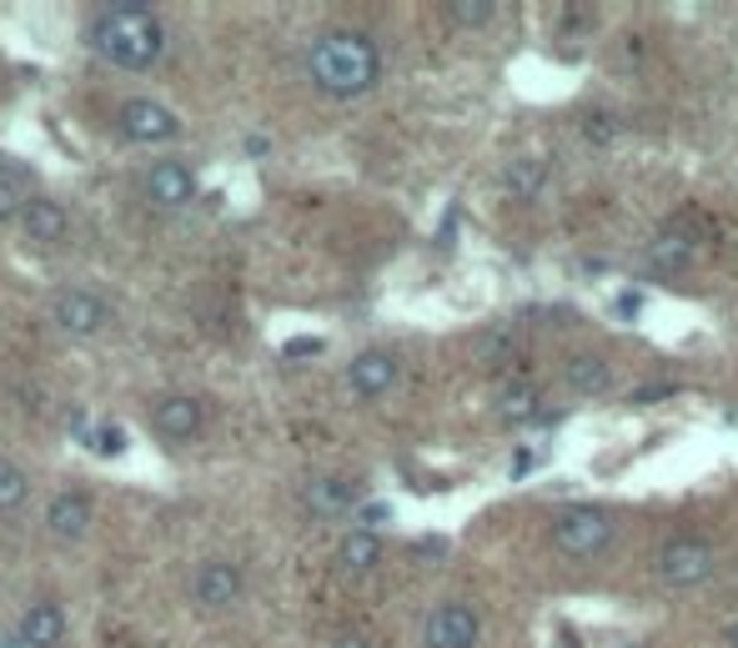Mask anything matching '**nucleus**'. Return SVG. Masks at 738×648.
Wrapping results in <instances>:
<instances>
[{"instance_id":"nucleus-28","label":"nucleus","mask_w":738,"mask_h":648,"mask_svg":"<svg viewBox=\"0 0 738 648\" xmlns=\"http://www.w3.org/2000/svg\"><path fill=\"white\" fill-rule=\"evenodd\" d=\"M728 644L738 648V618H734V624H728Z\"/></svg>"},{"instance_id":"nucleus-12","label":"nucleus","mask_w":738,"mask_h":648,"mask_svg":"<svg viewBox=\"0 0 738 648\" xmlns=\"http://www.w3.org/2000/svg\"><path fill=\"white\" fill-rule=\"evenodd\" d=\"M45 527H51L55 539L76 543L91 527V498L86 493H55L51 508H45Z\"/></svg>"},{"instance_id":"nucleus-25","label":"nucleus","mask_w":738,"mask_h":648,"mask_svg":"<svg viewBox=\"0 0 738 648\" xmlns=\"http://www.w3.org/2000/svg\"><path fill=\"white\" fill-rule=\"evenodd\" d=\"M101 448H106V452H121V448H126V432L106 428V432H101Z\"/></svg>"},{"instance_id":"nucleus-3","label":"nucleus","mask_w":738,"mask_h":648,"mask_svg":"<svg viewBox=\"0 0 738 648\" xmlns=\"http://www.w3.org/2000/svg\"><path fill=\"white\" fill-rule=\"evenodd\" d=\"M613 543V518L603 508H568L553 523V548L568 558H597Z\"/></svg>"},{"instance_id":"nucleus-2","label":"nucleus","mask_w":738,"mask_h":648,"mask_svg":"<svg viewBox=\"0 0 738 648\" xmlns=\"http://www.w3.org/2000/svg\"><path fill=\"white\" fill-rule=\"evenodd\" d=\"M306 71H312L316 91H326V96H337V101H352V96H367V91L377 86L382 55L362 31H326L322 41L312 45V55H306Z\"/></svg>"},{"instance_id":"nucleus-18","label":"nucleus","mask_w":738,"mask_h":648,"mask_svg":"<svg viewBox=\"0 0 738 648\" xmlns=\"http://www.w3.org/2000/svg\"><path fill=\"white\" fill-rule=\"evenodd\" d=\"M382 558V539L372 533V527H357V533H347V539L337 543V568L342 573H367L377 568Z\"/></svg>"},{"instance_id":"nucleus-22","label":"nucleus","mask_w":738,"mask_h":648,"mask_svg":"<svg viewBox=\"0 0 738 648\" xmlns=\"http://www.w3.org/2000/svg\"><path fill=\"white\" fill-rule=\"evenodd\" d=\"M508 187L518 191V197H538V191H543V166L518 161V166H512V176H508Z\"/></svg>"},{"instance_id":"nucleus-15","label":"nucleus","mask_w":738,"mask_h":648,"mask_svg":"<svg viewBox=\"0 0 738 648\" xmlns=\"http://www.w3.org/2000/svg\"><path fill=\"white\" fill-rule=\"evenodd\" d=\"M643 266H648L653 276H678V272H688V266H694V242H688L684 231H663L658 242L648 247Z\"/></svg>"},{"instance_id":"nucleus-19","label":"nucleus","mask_w":738,"mask_h":648,"mask_svg":"<svg viewBox=\"0 0 738 648\" xmlns=\"http://www.w3.org/2000/svg\"><path fill=\"white\" fill-rule=\"evenodd\" d=\"M498 418L502 422H532V412H538V387L532 383H512L498 393Z\"/></svg>"},{"instance_id":"nucleus-7","label":"nucleus","mask_w":738,"mask_h":648,"mask_svg":"<svg viewBox=\"0 0 738 648\" xmlns=\"http://www.w3.org/2000/svg\"><path fill=\"white\" fill-rule=\"evenodd\" d=\"M191 594L201 608H231L241 598V568L237 563H207L191 578Z\"/></svg>"},{"instance_id":"nucleus-8","label":"nucleus","mask_w":738,"mask_h":648,"mask_svg":"<svg viewBox=\"0 0 738 648\" xmlns=\"http://www.w3.org/2000/svg\"><path fill=\"white\" fill-rule=\"evenodd\" d=\"M146 197L156 201V207H186V201L196 197V176L186 161H162L146 171Z\"/></svg>"},{"instance_id":"nucleus-1","label":"nucleus","mask_w":738,"mask_h":648,"mask_svg":"<svg viewBox=\"0 0 738 648\" xmlns=\"http://www.w3.org/2000/svg\"><path fill=\"white\" fill-rule=\"evenodd\" d=\"M91 45H96L101 61H111L116 71H152L162 61V15L142 0H116V6H101L96 21H91Z\"/></svg>"},{"instance_id":"nucleus-6","label":"nucleus","mask_w":738,"mask_h":648,"mask_svg":"<svg viewBox=\"0 0 738 648\" xmlns=\"http://www.w3.org/2000/svg\"><path fill=\"white\" fill-rule=\"evenodd\" d=\"M121 132H126L131 142H171V136H181V122H176L162 101L136 96L121 106Z\"/></svg>"},{"instance_id":"nucleus-16","label":"nucleus","mask_w":738,"mask_h":648,"mask_svg":"<svg viewBox=\"0 0 738 648\" xmlns=\"http://www.w3.org/2000/svg\"><path fill=\"white\" fill-rule=\"evenodd\" d=\"M65 634V614L61 604H35L31 614L21 618V644L25 648H55Z\"/></svg>"},{"instance_id":"nucleus-20","label":"nucleus","mask_w":738,"mask_h":648,"mask_svg":"<svg viewBox=\"0 0 738 648\" xmlns=\"http://www.w3.org/2000/svg\"><path fill=\"white\" fill-rule=\"evenodd\" d=\"M31 498V483L15 462H0V513H15V508Z\"/></svg>"},{"instance_id":"nucleus-23","label":"nucleus","mask_w":738,"mask_h":648,"mask_svg":"<svg viewBox=\"0 0 738 648\" xmlns=\"http://www.w3.org/2000/svg\"><path fill=\"white\" fill-rule=\"evenodd\" d=\"M21 211H25V197H21V187H15L11 176H0V221L21 217Z\"/></svg>"},{"instance_id":"nucleus-13","label":"nucleus","mask_w":738,"mask_h":648,"mask_svg":"<svg viewBox=\"0 0 738 648\" xmlns=\"http://www.w3.org/2000/svg\"><path fill=\"white\" fill-rule=\"evenodd\" d=\"M21 227H25V237H31V242H61L65 231H71V217H65L61 201L31 197V201H25V211H21Z\"/></svg>"},{"instance_id":"nucleus-27","label":"nucleus","mask_w":738,"mask_h":648,"mask_svg":"<svg viewBox=\"0 0 738 648\" xmlns=\"http://www.w3.org/2000/svg\"><path fill=\"white\" fill-rule=\"evenodd\" d=\"M332 648H372V644H367V638H357V634H342Z\"/></svg>"},{"instance_id":"nucleus-26","label":"nucleus","mask_w":738,"mask_h":648,"mask_svg":"<svg viewBox=\"0 0 738 648\" xmlns=\"http://www.w3.org/2000/svg\"><path fill=\"white\" fill-rule=\"evenodd\" d=\"M532 462H538V458H532V448H518V462H512V478H522V473L532 468Z\"/></svg>"},{"instance_id":"nucleus-14","label":"nucleus","mask_w":738,"mask_h":648,"mask_svg":"<svg viewBox=\"0 0 738 648\" xmlns=\"http://www.w3.org/2000/svg\"><path fill=\"white\" fill-rule=\"evenodd\" d=\"M563 383L573 387L578 397H597L613 387V367H609V357H597V352H578V357H568Z\"/></svg>"},{"instance_id":"nucleus-21","label":"nucleus","mask_w":738,"mask_h":648,"mask_svg":"<svg viewBox=\"0 0 738 648\" xmlns=\"http://www.w3.org/2000/svg\"><path fill=\"white\" fill-rule=\"evenodd\" d=\"M447 15H453L457 25H488L492 15H498V6H492V0H453Z\"/></svg>"},{"instance_id":"nucleus-17","label":"nucleus","mask_w":738,"mask_h":648,"mask_svg":"<svg viewBox=\"0 0 738 648\" xmlns=\"http://www.w3.org/2000/svg\"><path fill=\"white\" fill-rule=\"evenodd\" d=\"M306 508H312L316 518H337V513H352V508H357V493H352V483H342V478H312V483H306Z\"/></svg>"},{"instance_id":"nucleus-29","label":"nucleus","mask_w":738,"mask_h":648,"mask_svg":"<svg viewBox=\"0 0 738 648\" xmlns=\"http://www.w3.org/2000/svg\"><path fill=\"white\" fill-rule=\"evenodd\" d=\"M563 648H578V644H563Z\"/></svg>"},{"instance_id":"nucleus-9","label":"nucleus","mask_w":738,"mask_h":648,"mask_svg":"<svg viewBox=\"0 0 738 648\" xmlns=\"http://www.w3.org/2000/svg\"><path fill=\"white\" fill-rule=\"evenodd\" d=\"M55 327L71 332V337H91V332L106 327V307L91 292H61L55 297Z\"/></svg>"},{"instance_id":"nucleus-4","label":"nucleus","mask_w":738,"mask_h":648,"mask_svg":"<svg viewBox=\"0 0 738 648\" xmlns=\"http://www.w3.org/2000/svg\"><path fill=\"white\" fill-rule=\"evenodd\" d=\"M658 573L668 588H698V583L714 573V548H708L704 539H694V533H678V539L663 543Z\"/></svg>"},{"instance_id":"nucleus-10","label":"nucleus","mask_w":738,"mask_h":648,"mask_svg":"<svg viewBox=\"0 0 738 648\" xmlns=\"http://www.w3.org/2000/svg\"><path fill=\"white\" fill-rule=\"evenodd\" d=\"M392 383H397V363H392L387 352H362V357H352L347 387L357 397H382V393H392Z\"/></svg>"},{"instance_id":"nucleus-11","label":"nucleus","mask_w":738,"mask_h":648,"mask_svg":"<svg viewBox=\"0 0 738 648\" xmlns=\"http://www.w3.org/2000/svg\"><path fill=\"white\" fill-rule=\"evenodd\" d=\"M152 418H156V428H162V438L186 442V438H196V432H201V403H196V397L171 393V397H162V403H156Z\"/></svg>"},{"instance_id":"nucleus-24","label":"nucleus","mask_w":738,"mask_h":648,"mask_svg":"<svg viewBox=\"0 0 738 648\" xmlns=\"http://www.w3.org/2000/svg\"><path fill=\"white\" fill-rule=\"evenodd\" d=\"M508 347H512L508 337H492V342H482V347H478V363H502V357H508Z\"/></svg>"},{"instance_id":"nucleus-5","label":"nucleus","mask_w":738,"mask_h":648,"mask_svg":"<svg viewBox=\"0 0 738 648\" xmlns=\"http://www.w3.org/2000/svg\"><path fill=\"white\" fill-rule=\"evenodd\" d=\"M478 634H482V618L472 614L467 604L433 608L427 624H423V644L427 648H478Z\"/></svg>"}]
</instances>
